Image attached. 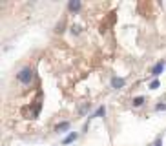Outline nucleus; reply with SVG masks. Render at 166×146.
I'll return each mask as SVG.
<instances>
[{
  "label": "nucleus",
  "mask_w": 166,
  "mask_h": 146,
  "mask_svg": "<svg viewBox=\"0 0 166 146\" xmlns=\"http://www.w3.org/2000/svg\"><path fill=\"white\" fill-rule=\"evenodd\" d=\"M75 139H77V133H75V132H71V133H70V135L62 141V144H70V143H73Z\"/></svg>",
  "instance_id": "obj_5"
},
{
  "label": "nucleus",
  "mask_w": 166,
  "mask_h": 146,
  "mask_svg": "<svg viewBox=\"0 0 166 146\" xmlns=\"http://www.w3.org/2000/svg\"><path fill=\"white\" fill-rule=\"evenodd\" d=\"M17 77H18V81L24 84H29L33 79V71L31 68H24V70H20V73H17Z\"/></svg>",
  "instance_id": "obj_1"
},
{
  "label": "nucleus",
  "mask_w": 166,
  "mask_h": 146,
  "mask_svg": "<svg viewBox=\"0 0 166 146\" xmlns=\"http://www.w3.org/2000/svg\"><path fill=\"white\" fill-rule=\"evenodd\" d=\"M122 86H124V79H119V77H113V79H112V88L121 90Z\"/></svg>",
  "instance_id": "obj_3"
},
{
  "label": "nucleus",
  "mask_w": 166,
  "mask_h": 146,
  "mask_svg": "<svg viewBox=\"0 0 166 146\" xmlns=\"http://www.w3.org/2000/svg\"><path fill=\"white\" fill-rule=\"evenodd\" d=\"M68 8H70V11H79L80 9V2H79V0H71V2L68 4Z\"/></svg>",
  "instance_id": "obj_4"
},
{
  "label": "nucleus",
  "mask_w": 166,
  "mask_h": 146,
  "mask_svg": "<svg viewBox=\"0 0 166 146\" xmlns=\"http://www.w3.org/2000/svg\"><path fill=\"white\" fill-rule=\"evenodd\" d=\"M143 102H144V99H143V97H135V99H133V106H141Z\"/></svg>",
  "instance_id": "obj_8"
},
{
  "label": "nucleus",
  "mask_w": 166,
  "mask_h": 146,
  "mask_svg": "<svg viewBox=\"0 0 166 146\" xmlns=\"http://www.w3.org/2000/svg\"><path fill=\"white\" fill-rule=\"evenodd\" d=\"M164 66H166V62H164V60H159V62H157L155 66H153V70H152V75H153V77H157V75H161V71L164 70Z\"/></svg>",
  "instance_id": "obj_2"
},
{
  "label": "nucleus",
  "mask_w": 166,
  "mask_h": 146,
  "mask_svg": "<svg viewBox=\"0 0 166 146\" xmlns=\"http://www.w3.org/2000/svg\"><path fill=\"white\" fill-rule=\"evenodd\" d=\"M70 128V123H62V124L57 126V132H64V130H68Z\"/></svg>",
  "instance_id": "obj_7"
},
{
  "label": "nucleus",
  "mask_w": 166,
  "mask_h": 146,
  "mask_svg": "<svg viewBox=\"0 0 166 146\" xmlns=\"http://www.w3.org/2000/svg\"><path fill=\"white\" fill-rule=\"evenodd\" d=\"M101 115H106V108H104V106H101V108H99V110L90 117V119H93V117H101Z\"/></svg>",
  "instance_id": "obj_6"
},
{
  "label": "nucleus",
  "mask_w": 166,
  "mask_h": 146,
  "mask_svg": "<svg viewBox=\"0 0 166 146\" xmlns=\"http://www.w3.org/2000/svg\"><path fill=\"white\" fill-rule=\"evenodd\" d=\"M153 146H163V141H161V139H157V141H155V144H153Z\"/></svg>",
  "instance_id": "obj_10"
},
{
  "label": "nucleus",
  "mask_w": 166,
  "mask_h": 146,
  "mask_svg": "<svg viewBox=\"0 0 166 146\" xmlns=\"http://www.w3.org/2000/svg\"><path fill=\"white\" fill-rule=\"evenodd\" d=\"M150 88H152V90H157V88H159V81H153V82L150 84Z\"/></svg>",
  "instance_id": "obj_9"
}]
</instances>
